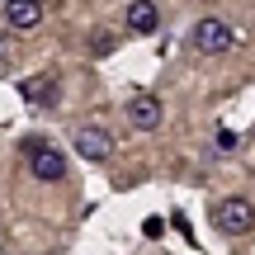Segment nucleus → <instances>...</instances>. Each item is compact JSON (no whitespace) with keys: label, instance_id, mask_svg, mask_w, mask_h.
Listing matches in <instances>:
<instances>
[{"label":"nucleus","instance_id":"0eeeda50","mask_svg":"<svg viewBox=\"0 0 255 255\" xmlns=\"http://www.w3.org/2000/svg\"><path fill=\"white\" fill-rule=\"evenodd\" d=\"M9 28H38L43 24V0H5Z\"/></svg>","mask_w":255,"mask_h":255},{"label":"nucleus","instance_id":"f257e3e1","mask_svg":"<svg viewBox=\"0 0 255 255\" xmlns=\"http://www.w3.org/2000/svg\"><path fill=\"white\" fill-rule=\"evenodd\" d=\"M213 222H218V232H227V237H246L255 227V203L251 199H222L218 208H213Z\"/></svg>","mask_w":255,"mask_h":255},{"label":"nucleus","instance_id":"1a4fd4ad","mask_svg":"<svg viewBox=\"0 0 255 255\" xmlns=\"http://www.w3.org/2000/svg\"><path fill=\"white\" fill-rule=\"evenodd\" d=\"M142 232H146L151 241H156V237H165V218H146V222H142Z\"/></svg>","mask_w":255,"mask_h":255},{"label":"nucleus","instance_id":"423d86ee","mask_svg":"<svg viewBox=\"0 0 255 255\" xmlns=\"http://www.w3.org/2000/svg\"><path fill=\"white\" fill-rule=\"evenodd\" d=\"M128 28H132L137 38H151L156 28H161V9H156V0H132V5H128Z\"/></svg>","mask_w":255,"mask_h":255},{"label":"nucleus","instance_id":"9d476101","mask_svg":"<svg viewBox=\"0 0 255 255\" xmlns=\"http://www.w3.org/2000/svg\"><path fill=\"white\" fill-rule=\"evenodd\" d=\"M232 146H237V132L232 128H218V151H232Z\"/></svg>","mask_w":255,"mask_h":255},{"label":"nucleus","instance_id":"39448f33","mask_svg":"<svg viewBox=\"0 0 255 255\" xmlns=\"http://www.w3.org/2000/svg\"><path fill=\"white\" fill-rule=\"evenodd\" d=\"M161 100H156V95H137L132 104H128V119H132V128L137 132H156V128H161Z\"/></svg>","mask_w":255,"mask_h":255},{"label":"nucleus","instance_id":"7ed1b4c3","mask_svg":"<svg viewBox=\"0 0 255 255\" xmlns=\"http://www.w3.org/2000/svg\"><path fill=\"white\" fill-rule=\"evenodd\" d=\"M28 170H33V180H62L66 156L52 151V146H28Z\"/></svg>","mask_w":255,"mask_h":255},{"label":"nucleus","instance_id":"6e6552de","mask_svg":"<svg viewBox=\"0 0 255 255\" xmlns=\"http://www.w3.org/2000/svg\"><path fill=\"white\" fill-rule=\"evenodd\" d=\"M24 95H28L33 104H47V109H52L57 95H62V81H57V76H38V81H28V85H24Z\"/></svg>","mask_w":255,"mask_h":255},{"label":"nucleus","instance_id":"f03ea898","mask_svg":"<svg viewBox=\"0 0 255 255\" xmlns=\"http://www.w3.org/2000/svg\"><path fill=\"white\" fill-rule=\"evenodd\" d=\"M189 38H194V47H199V52H208V57H222V52H232V43H237L232 24H222V19H199Z\"/></svg>","mask_w":255,"mask_h":255},{"label":"nucleus","instance_id":"20e7f679","mask_svg":"<svg viewBox=\"0 0 255 255\" xmlns=\"http://www.w3.org/2000/svg\"><path fill=\"white\" fill-rule=\"evenodd\" d=\"M76 151H81L85 161H104V156L114 151V137H109V128H95V123H85L81 132H76Z\"/></svg>","mask_w":255,"mask_h":255}]
</instances>
